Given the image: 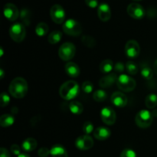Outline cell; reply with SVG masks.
<instances>
[{"label":"cell","mask_w":157,"mask_h":157,"mask_svg":"<svg viewBox=\"0 0 157 157\" xmlns=\"http://www.w3.org/2000/svg\"><path fill=\"white\" fill-rule=\"evenodd\" d=\"M28 83L25 78L18 77L11 81L9 84V94L16 99L25 98L28 93Z\"/></svg>","instance_id":"obj_1"},{"label":"cell","mask_w":157,"mask_h":157,"mask_svg":"<svg viewBox=\"0 0 157 157\" xmlns=\"http://www.w3.org/2000/svg\"><path fill=\"white\" fill-rule=\"evenodd\" d=\"M79 94V85L75 81H67L60 87L59 94L62 99L71 101L78 97Z\"/></svg>","instance_id":"obj_2"},{"label":"cell","mask_w":157,"mask_h":157,"mask_svg":"<svg viewBox=\"0 0 157 157\" xmlns=\"http://www.w3.org/2000/svg\"><path fill=\"white\" fill-rule=\"evenodd\" d=\"M117 86L118 88L124 92H130L133 91L136 86V82L133 78L130 77L127 75H120L117 81Z\"/></svg>","instance_id":"obj_3"},{"label":"cell","mask_w":157,"mask_h":157,"mask_svg":"<svg viewBox=\"0 0 157 157\" xmlns=\"http://www.w3.org/2000/svg\"><path fill=\"white\" fill-rule=\"evenodd\" d=\"M153 113L147 110H141L135 117V123L140 128H148L153 124Z\"/></svg>","instance_id":"obj_4"},{"label":"cell","mask_w":157,"mask_h":157,"mask_svg":"<svg viewBox=\"0 0 157 157\" xmlns=\"http://www.w3.org/2000/svg\"><path fill=\"white\" fill-rule=\"evenodd\" d=\"M62 29L64 32L70 36L77 37L82 33L81 25L75 19H67L63 23Z\"/></svg>","instance_id":"obj_5"},{"label":"cell","mask_w":157,"mask_h":157,"mask_svg":"<svg viewBox=\"0 0 157 157\" xmlns=\"http://www.w3.org/2000/svg\"><path fill=\"white\" fill-rule=\"evenodd\" d=\"M9 35L10 38L15 42H21L25 39L26 35L25 26L22 23H15L9 29Z\"/></svg>","instance_id":"obj_6"},{"label":"cell","mask_w":157,"mask_h":157,"mask_svg":"<svg viewBox=\"0 0 157 157\" xmlns=\"http://www.w3.org/2000/svg\"><path fill=\"white\" fill-rule=\"evenodd\" d=\"M76 53V47L71 42H64L60 47L58 55L60 58L64 61L71 60Z\"/></svg>","instance_id":"obj_7"},{"label":"cell","mask_w":157,"mask_h":157,"mask_svg":"<svg viewBox=\"0 0 157 157\" xmlns=\"http://www.w3.org/2000/svg\"><path fill=\"white\" fill-rule=\"evenodd\" d=\"M50 15L52 21L56 24H62L65 20V12L61 6L55 4L51 8Z\"/></svg>","instance_id":"obj_8"},{"label":"cell","mask_w":157,"mask_h":157,"mask_svg":"<svg viewBox=\"0 0 157 157\" xmlns=\"http://www.w3.org/2000/svg\"><path fill=\"white\" fill-rule=\"evenodd\" d=\"M127 14L134 19H142L146 15V11L141 5L133 2L129 5L127 8Z\"/></svg>","instance_id":"obj_9"},{"label":"cell","mask_w":157,"mask_h":157,"mask_svg":"<svg viewBox=\"0 0 157 157\" xmlns=\"http://www.w3.org/2000/svg\"><path fill=\"white\" fill-rule=\"evenodd\" d=\"M101 117L106 125H113L116 122L117 115L114 110L110 107H105L101 110Z\"/></svg>","instance_id":"obj_10"},{"label":"cell","mask_w":157,"mask_h":157,"mask_svg":"<svg viewBox=\"0 0 157 157\" xmlns=\"http://www.w3.org/2000/svg\"><path fill=\"white\" fill-rule=\"evenodd\" d=\"M125 53L128 58H136L140 53V47L136 40H129L125 45Z\"/></svg>","instance_id":"obj_11"},{"label":"cell","mask_w":157,"mask_h":157,"mask_svg":"<svg viewBox=\"0 0 157 157\" xmlns=\"http://www.w3.org/2000/svg\"><path fill=\"white\" fill-rule=\"evenodd\" d=\"M75 147L80 150H88L94 146V140L90 135H82L75 140Z\"/></svg>","instance_id":"obj_12"},{"label":"cell","mask_w":157,"mask_h":157,"mask_svg":"<svg viewBox=\"0 0 157 157\" xmlns=\"http://www.w3.org/2000/svg\"><path fill=\"white\" fill-rule=\"evenodd\" d=\"M3 12L5 17L11 21H15L20 15L18 9L12 3H7L5 5Z\"/></svg>","instance_id":"obj_13"},{"label":"cell","mask_w":157,"mask_h":157,"mask_svg":"<svg viewBox=\"0 0 157 157\" xmlns=\"http://www.w3.org/2000/svg\"><path fill=\"white\" fill-rule=\"evenodd\" d=\"M110 101H111V103L115 107H119V108H122V107H126L127 104V102H128L127 97L124 93L120 91L114 92L111 95Z\"/></svg>","instance_id":"obj_14"},{"label":"cell","mask_w":157,"mask_h":157,"mask_svg":"<svg viewBox=\"0 0 157 157\" xmlns=\"http://www.w3.org/2000/svg\"><path fill=\"white\" fill-rule=\"evenodd\" d=\"M98 18L102 21H107L111 18V9L107 3H101L98 9Z\"/></svg>","instance_id":"obj_15"},{"label":"cell","mask_w":157,"mask_h":157,"mask_svg":"<svg viewBox=\"0 0 157 157\" xmlns=\"http://www.w3.org/2000/svg\"><path fill=\"white\" fill-rule=\"evenodd\" d=\"M117 78L118 77L117 76L116 73L108 74L106 76L101 78V80L99 81L100 87L102 88H108V87H111L115 82H117Z\"/></svg>","instance_id":"obj_16"},{"label":"cell","mask_w":157,"mask_h":157,"mask_svg":"<svg viewBox=\"0 0 157 157\" xmlns=\"http://www.w3.org/2000/svg\"><path fill=\"white\" fill-rule=\"evenodd\" d=\"M111 135V131L107 127H98L94 131V136L97 140L101 141H104L108 139Z\"/></svg>","instance_id":"obj_17"},{"label":"cell","mask_w":157,"mask_h":157,"mask_svg":"<svg viewBox=\"0 0 157 157\" xmlns=\"http://www.w3.org/2000/svg\"><path fill=\"white\" fill-rule=\"evenodd\" d=\"M65 71L67 75L71 78H77L79 76L81 73L80 67L76 63L72 62V61H68L65 64Z\"/></svg>","instance_id":"obj_18"},{"label":"cell","mask_w":157,"mask_h":157,"mask_svg":"<svg viewBox=\"0 0 157 157\" xmlns=\"http://www.w3.org/2000/svg\"><path fill=\"white\" fill-rule=\"evenodd\" d=\"M50 154L52 157H68L66 149L59 144L54 145L51 148Z\"/></svg>","instance_id":"obj_19"},{"label":"cell","mask_w":157,"mask_h":157,"mask_svg":"<svg viewBox=\"0 0 157 157\" xmlns=\"http://www.w3.org/2000/svg\"><path fill=\"white\" fill-rule=\"evenodd\" d=\"M37 146H38V143L36 140L32 137H29L23 141L21 144V148L25 152H32L36 149Z\"/></svg>","instance_id":"obj_20"},{"label":"cell","mask_w":157,"mask_h":157,"mask_svg":"<svg viewBox=\"0 0 157 157\" xmlns=\"http://www.w3.org/2000/svg\"><path fill=\"white\" fill-rule=\"evenodd\" d=\"M15 123V117L12 114H3L0 117V125L1 127L7 128L13 125Z\"/></svg>","instance_id":"obj_21"},{"label":"cell","mask_w":157,"mask_h":157,"mask_svg":"<svg viewBox=\"0 0 157 157\" xmlns=\"http://www.w3.org/2000/svg\"><path fill=\"white\" fill-rule=\"evenodd\" d=\"M113 67L114 65H113V61L110 59H106L101 63L99 67L100 71L103 74H110L113 71Z\"/></svg>","instance_id":"obj_22"},{"label":"cell","mask_w":157,"mask_h":157,"mask_svg":"<svg viewBox=\"0 0 157 157\" xmlns=\"http://www.w3.org/2000/svg\"><path fill=\"white\" fill-rule=\"evenodd\" d=\"M69 110L73 114L80 115L83 113L84 110V107L82 104L78 101H71L68 105Z\"/></svg>","instance_id":"obj_23"},{"label":"cell","mask_w":157,"mask_h":157,"mask_svg":"<svg viewBox=\"0 0 157 157\" xmlns=\"http://www.w3.org/2000/svg\"><path fill=\"white\" fill-rule=\"evenodd\" d=\"M61 38H62V33H61V32H60L58 30H55L51 32L48 38V42L50 44H55L60 42Z\"/></svg>","instance_id":"obj_24"},{"label":"cell","mask_w":157,"mask_h":157,"mask_svg":"<svg viewBox=\"0 0 157 157\" xmlns=\"http://www.w3.org/2000/svg\"><path fill=\"white\" fill-rule=\"evenodd\" d=\"M48 25L45 22H39L35 27V34L39 37H43L48 32Z\"/></svg>","instance_id":"obj_25"},{"label":"cell","mask_w":157,"mask_h":157,"mask_svg":"<svg viewBox=\"0 0 157 157\" xmlns=\"http://www.w3.org/2000/svg\"><path fill=\"white\" fill-rule=\"evenodd\" d=\"M145 104L147 108L154 109L157 106V95L155 94L147 95L145 100Z\"/></svg>","instance_id":"obj_26"},{"label":"cell","mask_w":157,"mask_h":157,"mask_svg":"<svg viewBox=\"0 0 157 157\" xmlns=\"http://www.w3.org/2000/svg\"><path fill=\"white\" fill-rule=\"evenodd\" d=\"M20 18L24 25H29L31 22V12L28 9H22L20 13Z\"/></svg>","instance_id":"obj_27"},{"label":"cell","mask_w":157,"mask_h":157,"mask_svg":"<svg viewBox=\"0 0 157 157\" xmlns=\"http://www.w3.org/2000/svg\"><path fill=\"white\" fill-rule=\"evenodd\" d=\"M93 98L97 102H103L107 98V94L104 90H98L94 92Z\"/></svg>","instance_id":"obj_28"},{"label":"cell","mask_w":157,"mask_h":157,"mask_svg":"<svg viewBox=\"0 0 157 157\" xmlns=\"http://www.w3.org/2000/svg\"><path fill=\"white\" fill-rule=\"evenodd\" d=\"M126 70H127V73L130 75H135L137 74L138 71H139V67H138L137 64L135 62L131 61H129L126 64Z\"/></svg>","instance_id":"obj_29"},{"label":"cell","mask_w":157,"mask_h":157,"mask_svg":"<svg viewBox=\"0 0 157 157\" xmlns=\"http://www.w3.org/2000/svg\"><path fill=\"white\" fill-rule=\"evenodd\" d=\"M81 41L86 47L89 48H93L95 44H96L95 39L92 36H90V35H84V36H82Z\"/></svg>","instance_id":"obj_30"},{"label":"cell","mask_w":157,"mask_h":157,"mask_svg":"<svg viewBox=\"0 0 157 157\" xmlns=\"http://www.w3.org/2000/svg\"><path fill=\"white\" fill-rule=\"evenodd\" d=\"M141 75L146 80H150L153 77V71L147 65L143 66L141 68Z\"/></svg>","instance_id":"obj_31"},{"label":"cell","mask_w":157,"mask_h":157,"mask_svg":"<svg viewBox=\"0 0 157 157\" xmlns=\"http://www.w3.org/2000/svg\"><path fill=\"white\" fill-rule=\"evenodd\" d=\"M83 131L85 135H90L94 132V124L90 121H86L83 125Z\"/></svg>","instance_id":"obj_32"},{"label":"cell","mask_w":157,"mask_h":157,"mask_svg":"<svg viewBox=\"0 0 157 157\" xmlns=\"http://www.w3.org/2000/svg\"><path fill=\"white\" fill-rule=\"evenodd\" d=\"M81 89L84 93L90 94L94 90V85L90 81H84L81 85Z\"/></svg>","instance_id":"obj_33"},{"label":"cell","mask_w":157,"mask_h":157,"mask_svg":"<svg viewBox=\"0 0 157 157\" xmlns=\"http://www.w3.org/2000/svg\"><path fill=\"white\" fill-rule=\"evenodd\" d=\"M0 99H1V102H0V106L2 107H6L8 104L10 102V98H9V95L6 92H2L0 95Z\"/></svg>","instance_id":"obj_34"},{"label":"cell","mask_w":157,"mask_h":157,"mask_svg":"<svg viewBox=\"0 0 157 157\" xmlns=\"http://www.w3.org/2000/svg\"><path fill=\"white\" fill-rule=\"evenodd\" d=\"M121 157H136V152L132 149L126 148L121 153Z\"/></svg>","instance_id":"obj_35"},{"label":"cell","mask_w":157,"mask_h":157,"mask_svg":"<svg viewBox=\"0 0 157 157\" xmlns=\"http://www.w3.org/2000/svg\"><path fill=\"white\" fill-rule=\"evenodd\" d=\"M125 67L126 66H124V64L122 62H117L114 67H113V70L117 73H122L124 71V69H125Z\"/></svg>","instance_id":"obj_36"},{"label":"cell","mask_w":157,"mask_h":157,"mask_svg":"<svg viewBox=\"0 0 157 157\" xmlns=\"http://www.w3.org/2000/svg\"><path fill=\"white\" fill-rule=\"evenodd\" d=\"M38 154L40 157H47L50 154V150H48L47 147H41L38 150Z\"/></svg>","instance_id":"obj_37"},{"label":"cell","mask_w":157,"mask_h":157,"mask_svg":"<svg viewBox=\"0 0 157 157\" xmlns=\"http://www.w3.org/2000/svg\"><path fill=\"white\" fill-rule=\"evenodd\" d=\"M11 152L14 155L18 156V155L21 154V149H20L19 146H18L17 144H13V145L11 146Z\"/></svg>","instance_id":"obj_38"},{"label":"cell","mask_w":157,"mask_h":157,"mask_svg":"<svg viewBox=\"0 0 157 157\" xmlns=\"http://www.w3.org/2000/svg\"><path fill=\"white\" fill-rule=\"evenodd\" d=\"M85 4L87 5L88 7L94 9L98 6V0H84Z\"/></svg>","instance_id":"obj_39"},{"label":"cell","mask_w":157,"mask_h":157,"mask_svg":"<svg viewBox=\"0 0 157 157\" xmlns=\"http://www.w3.org/2000/svg\"><path fill=\"white\" fill-rule=\"evenodd\" d=\"M0 157H11L10 153L6 148L2 147L0 149Z\"/></svg>","instance_id":"obj_40"},{"label":"cell","mask_w":157,"mask_h":157,"mask_svg":"<svg viewBox=\"0 0 157 157\" xmlns=\"http://www.w3.org/2000/svg\"><path fill=\"white\" fill-rule=\"evenodd\" d=\"M153 71H154L155 73L157 75V59L155 61L154 65H153Z\"/></svg>","instance_id":"obj_41"},{"label":"cell","mask_w":157,"mask_h":157,"mask_svg":"<svg viewBox=\"0 0 157 157\" xmlns=\"http://www.w3.org/2000/svg\"><path fill=\"white\" fill-rule=\"evenodd\" d=\"M4 75H5V73H4V71H3V69H0V78L1 79H3V78H4Z\"/></svg>","instance_id":"obj_42"},{"label":"cell","mask_w":157,"mask_h":157,"mask_svg":"<svg viewBox=\"0 0 157 157\" xmlns=\"http://www.w3.org/2000/svg\"><path fill=\"white\" fill-rule=\"evenodd\" d=\"M18 157H30L28 154H25V153H21L20 155H18Z\"/></svg>","instance_id":"obj_43"},{"label":"cell","mask_w":157,"mask_h":157,"mask_svg":"<svg viewBox=\"0 0 157 157\" xmlns=\"http://www.w3.org/2000/svg\"><path fill=\"white\" fill-rule=\"evenodd\" d=\"M152 113H153V117H157V110H153V112Z\"/></svg>","instance_id":"obj_44"},{"label":"cell","mask_w":157,"mask_h":157,"mask_svg":"<svg viewBox=\"0 0 157 157\" xmlns=\"http://www.w3.org/2000/svg\"><path fill=\"white\" fill-rule=\"evenodd\" d=\"M0 51H1V55H0V56H2L3 54H4V52H3V48H0Z\"/></svg>","instance_id":"obj_45"},{"label":"cell","mask_w":157,"mask_h":157,"mask_svg":"<svg viewBox=\"0 0 157 157\" xmlns=\"http://www.w3.org/2000/svg\"><path fill=\"white\" fill-rule=\"evenodd\" d=\"M133 1H140V0H133Z\"/></svg>","instance_id":"obj_46"}]
</instances>
